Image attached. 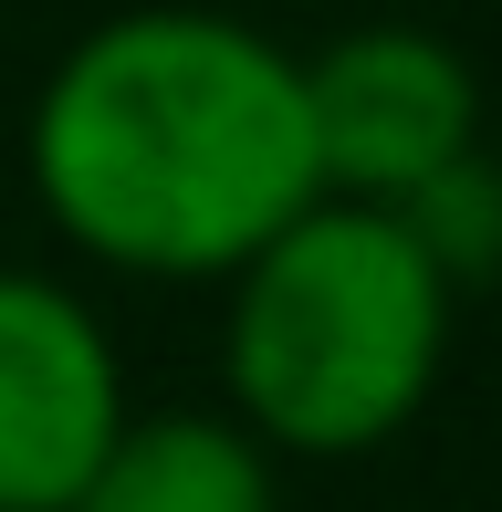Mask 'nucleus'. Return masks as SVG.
<instances>
[{"mask_svg": "<svg viewBox=\"0 0 502 512\" xmlns=\"http://www.w3.org/2000/svg\"><path fill=\"white\" fill-rule=\"evenodd\" d=\"M304 136L325 199L356 209H408L440 168L482 147V84L419 21H367L304 53Z\"/></svg>", "mask_w": 502, "mask_h": 512, "instance_id": "7ed1b4c3", "label": "nucleus"}, {"mask_svg": "<svg viewBox=\"0 0 502 512\" xmlns=\"http://www.w3.org/2000/svg\"><path fill=\"white\" fill-rule=\"evenodd\" d=\"M450 304L387 209L314 199L231 272L220 398L272 460H356L429 408L450 366Z\"/></svg>", "mask_w": 502, "mask_h": 512, "instance_id": "f03ea898", "label": "nucleus"}, {"mask_svg": "<svg viewBox=\"0 0 502 512\" xmlns=\"http://www.w3.org/2000/svg\"><path fill=\"white\" fill-rule=\"evenodd\" d=\"M387 220L429 251V272H440L450 293H461V283H492V272H502V157L471 147L461 168H440L408 209H387Z\"/></svg>", "mask_w": 502, "mask_h": 512, "instance_id": "423d86ee", "label": "nucleus"}, {"mask_svg": "<svg viewBox=\"0 0 502 512\" xmlns=\"http://www.w3.org/2000/svg\"><path fill=\"white\" fill-rule=\"evenodd\" d=\"M21 168L42 220L126 283H231L325 199L304 53L189 0H147L63 42L21 126Z\"/></svg>", "mask_w": 502, "mask_h": 512, "instance_id": "f257e3e1", "label": "nucleus"}, {"mask_svg": "<svg viewBox=\"0 0 502 512\" xmlns=\"http://www.w3.org/2000/svg\"><path fill=\"white\" fill-rule=\"evenodd\" d=\"M126 418L105 314L53 272L0 262V512H74Z\"/></svg>", "mask_w": 502, "mask_h": 512, "instance_id": "20e7f679", "label": "nucleus"}, {"mask_svg": "<svg viewBox=\"0 0 502 512\" xmlns=\"http://www.w3.org/2000/svg\"><path fill=\"white\" fill-rule=\"evenodd\" d=\"M74 512H283V460L231 408H136Z\"/></svg>", "mask_w": 502, "mask_h": 512, "instance_id": "39448f33", "label": "nucleus"}]
</instances>
